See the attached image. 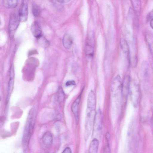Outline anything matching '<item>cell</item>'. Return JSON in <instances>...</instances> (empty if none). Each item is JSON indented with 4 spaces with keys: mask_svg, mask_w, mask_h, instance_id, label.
I'll return each instance as SVG.
<instances>
[{
    "mask_svg": "<svg viewBox=\"0 0 153 153\" xmlns=\"http://www.w3.org/2000/svg\"><path fill=\"white\" fill-rule=\"evenodd\" d=\"M31 30L34 36L37 38L42 36V29L39 22L37 21H35L32 23Z\"/></svg>",
    "mask_w": 153,
    "mask_h": 153,
    "instance_id": "6",
    "label": "cell"
},
{
    "mask_svg": "<svg viewBox=\"0 0 153 153\" xmlns=\"http://www.w3.org/2000/svg\"><path fill=\"white\" fill-rule=\"evenodd\" d=\"M99 145L98 140L94 138L92 141L89 148V152L90 153H97Z\"/></svg>",
    "mask_w": 153,
    "mask_h": 153,
    "instance_id": "12",
    "label": "cell"
},
{
    "mask_svg": "<svg viewBox=\"0 0 153 153\" xmlns=\"http://www.w3.org/2000/svg\"><path fill=\"white\" fill-rule=\"evenodd\" d=\"M20 20L19 15L16 13H12L10 16L9 28L10 31H13L17 29L20 22Z\"/></svg>",
    "mask_w": 153,
    "mask_h": 153,
    "instance_id": "5",
    "label": "cell"
},
{
    "mask_svg": "<svg viewBox=\"0 0 153 153\" xmlns=\"http://www.w3.org/2000/svg\"><path fill=\"white\" fill-rule=\"evenodd\" d=\"M131 0L134 10L136 12H139L140 9V0Z\"/></svg>",
    "mask_w": 153,
    "mask_h": 153,
    "instance_id": "17",
    "label": "cell"
},
{
    "mask_svg": "<svg viewBox=\"0 0 153 153\" xmlns=\"http://www.w3.org/2000/svg\"><path fill=\"white\" fill-rule=\"evenodd\" d=\"M81 94H80L75 100L71 106V111L74 116L76 121L77 122L79 118V108L81 99Z\"/></svg>",
    "mask_w": 153,
    "mask_h": 153,
    "instance_id": "9",
    "label": "cell"
},
{
    "mask_svg": "<svg viewBox=\"0 0 153 153\" xmlns=\"http://www.w3.org/2000/svg\"><path fill=\"white\" fill-rule=\"evenodd\" d=\"M62 42L64 47L67 49L70 48L73 43L72 36L68 34H65L63 36Z\"/></svg>",
    "mask_w": 153,
    "mask_h": 153,
    "instance_id": "10",
    "label": "cell"
},
{
    "mask_svg": "<svg viewBox=\"0 0 153 153\" xmlns=\"http://www.w3.org/2000/svg\"><path fill=\"white\" fill-rule=\"evenodd\" d=\"M120 44L123 51L126 54H128L129 48L126 41L123 39H121L120 41Z\"/></svg>",
    "mask_w": 153,
    "mask_h": 153,
    "instance_id": "16",
    "label": "cell"
},
{
    "mask_svg": "<svg viewBox=\"0 0 153 153\" xmlns=\"http://www.w3.org/2000/svg\"><path fill=\"white\" fill-rule=\"evenodd\" d=\"M75 85V82L74 80L68 81L65 84L67 86H69L71 85Z\"/></svg>",
    "mask_w": 153,
    "mask_h": 153,
    "instance_id": "19",
    "label": "cell"
},
{
    "mask_svg": "<svg viewBox=\"0 0 153 153\" xmlns=\"http://www.w3.org/2000/svg\"><path fill=\"white\" fill-rule=\"evenodd\" d=\"M56 95L57 100L59 102H61L64 101L65 95L61 87H59Z\"/></svg>",
    "mask_w": 153,
    "mask_h": 153,
    "instance_id": "14",
    "label": "cell"
},
{
    "mask_svg": "<svg viewBox=\"0 0 153 153\" xmlns=\"http://www.w3.org/2000/svg\"><path fill=\"white\" fill-rule=\"evenodd\" d=\"M41 141L45 147L46 148H50L53 142V137L51 133L49 132L45 133L42 137Z\"/></svg>",
    "mask_w": 153,
    "mask_h": 153,
    "instance_id": "7",
    "label": "cell"
},
{
    "mask_svg": "<svg viewBox=\"0 0 153 153\" xmlns=\"http://www.w3.org/2000/svg\"><path fill=\"white\" fill-rule=\"evenodd\" d=\"M153 18H152L150 20V26L152 27V28H153Z\"/></svg>",
    "mask_w": 153,
    "mask_h": 153,
    "instance_id": "22",
    "label": "cell"
},
{
    "mask_svg": "<svg viewBox=\"0 0 153 153\" xmlns=\"http://www.w3.org/2000/svg\"><path fill=\"white\" fill-rule=\"evenodd\" d=\"M94 94L91 91L88 95L85 126V138L87 140L90 134L96 114Z\"/></svg>",
    "mask_w": 153,
    "mask_h": 153,
    "instance_id": "1",
    "label": "cell"
},
{
    "mask_svg": "<svg viewBox=\"0 0 153 153\" xmlns=\"http://www.w3.org/2000/svg\"><path fill=\"white\" fill-rule=\"evenodd\" d=\"M102 111L99 109L96 113L93 123V137L98 136L102 128Z\"/></svg>",
    "mask_w": 153,
    "mask_h": 153,
    "instance_id": "3",
    "label": "cell"
},
{
    "mask_svg": "<svg viewBox=\"0 0 153 153\" xmlns=\"http://www.w3.org/2000/svg\"><path fill=\"white\" fill-rule=\"evenodd\" d=\"M0 100H1V97H0Z\"/></svg>",
    "mask_w": 153,
    "mask_h": 153,
    "instance_id": "23",
    "label": "cell"
},
{
    "mask_svg": "<svg viewBox=\"0 0 153 153\" xmlns=\"http://www.w3.org/2000/svg\"><path fill=\"white\" fill-rule=\"evenodd\" d=\"M32 12L33 15L35 17H38L39 16L41 10L39 7L35 4H33L32 6Z\"/></svg>",
    "mask_w": 153,
    "mask_h": 153,
    "instance_id": "15",
    "label": "cell"
},
{
    "mask_svg": "<svg viewBox=\"0 0 153 153\" xmlns=\"http://www.w3.org/2000/svg\"><path fill=\"white\" fill-rule=\"evenodd\" d=\"M28 9V0H22L19 9L18 14L21 21L25 22L27 19Z\"/></svg>",
    "mask_w": 153,
    "mask_h": 153,
    "instance_id": "4",
    "label": "cell"
},
{
    "mask_svg": "<svg viewBox=\"0 0 153 153\" xmlns=\"http://www.w3.org/2000/svg\"><path fill=\"white\" fill-rule=\"evenodd\" d=\"M71 150L69 147L65 148L62 152L63 153H71Z\"/></svg>",
    "mask_w": 153,
    "mask_h": 153,
    "instance_id": "20",
    "label": "cell"
},
{
    "mask_svg": "<svg viewBox=\"0 0 153 153\" xmlns=\"http://www.w3.org/2000/svg\"><path fill=\"white\" fill-rule=\"evenodd\" d=\"M37 39L38 43L41 47L46 48L49 46V43L46 38L41 36Z\"/></svg>",
    "mask_w": 153,
    "mask_h": 153,
    "instance_id": "13",
    "label": "cell"
},
{
    "mask_svg": "<svg viewBox=\"0 0 153 153\" xmlns=\"http://www.w3.org/2000/svg\"><path fill=\"white\" fill-rule=\"evenodd\" d=\"M36 117V112L34 108L30 110L26 122L23 138V146L27 148L32 135Z\"/></svg>",
    "mask_w": 153,
    "mask_h": 153,
    "instance_id": "2",
    "label": "cell"
},
{
    "mask_svg": "<svg viewBox=\"0 0 153 153\" xmlns=\"http://www.w3.org/2000/svg\"><path fill=\"white\" fill-rule=\"evenodd\" d=\"M86 54L89 56H92L93 54V47L88 44L87 45L85 48Z\"/></svg>",
    "mask_w": 153,
    "mask_h": 153,
    "instance_id": "18",
    "label": "cell"
},
{
    "mask_svg": "<svg viewBox=\"0 0 153 153\" xmlns=\"http://www.w3.org/2000/svg\"><path fill=\"white\" fill-rule=\"evenodd\" d=\"M71 0H57L58 2L62 3H67Z\"/></svg>",
    "mask_w": 153,
    "mask_h": 153,
    "instance_id": "21",
    "label": "cell"
},
{
    "mask_svg": "<svg viewBox=\"0 0 153 153\" xmlns=\"http://www.w3.org/2000/svg\"><path fill=\"white\" fill-rule=\"evenodd\" d=\"M18 2L19 0H3L2 4L6 8L12 9L16 7Z\"/></svg>",
    "mask_w": 153,
    "mask_h": 153,
    "instance_id": "11",
    "label": "cell"
},
{
    "mask_svg": "<svg viewBox=\"0 0 153 153\" xmlns=\"http://www.w3.org/2000/svg\"><path fill=\"white\" fill-rule=\"evenodd\" d=\"M130 85V77L128 75L124 78L122 85V94L126 97L129 92Z\"/></svg>",
    "mask_w": 153,
    "mask_h": 153,
    "instance_id": "8",
    "label": "cell"
}]
</instances>
